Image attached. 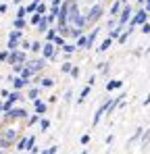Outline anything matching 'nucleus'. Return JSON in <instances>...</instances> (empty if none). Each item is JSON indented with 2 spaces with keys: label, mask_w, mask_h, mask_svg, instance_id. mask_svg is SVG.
Returning <instances> with one entry per match:
<instances>
[{
  "label": "nucleus",
  "mask_w": 150,
  "mask_h": 154,
  "mask_svg": "<svg viewBox=\"0 0 150 154\" xmlns=\"http://www.w3.org/2000/svg\"><path fill=\"white\" fill-rule=\"evenodd\" d=\"M150 21V13L144 8V6H140L136 13H133V17H131V21H129V25L131 27H142L144 23H148Z\"/></svg>",
  "instance_id": "obj_1"
},
{
  "label": "nucleus",
  "mask_w": 150,
  "mask_h": 154,
  "mask_svg": "<svg viewBox=\"0 0 150 154\" xmlns=\"http://www.w3.org/2000/svg\"><path fill=\"white\" fill-rule=\"evenodd\" d=\"M2 117H4V121H21V119H29V117H27V110H25V108H17V106L11 108L8 112H4Z\"/></svg>",
  "instance_id": "obj_2"
},
{
  "label": "nucleus",
  "mask_w": 150,
  "mask_h": 154,
  "mask_svg": "<svg viewBox=\"0 0 150 154\" xmlns=\"http://www.w3.org/2000/svg\"><path fill=\"white\" fill-rule=\"evenodd\" d=\"M0 133H2V135H4V140H6L8 144H13V146H17V142L21 140V135H19V131H17L15 127H6V129H2Z\"/></svg>",
  "instance_id": "obj_3"
},
{
  "label": "nucleus",
  "mask_w": 150,
  "mask_h": 154,
  "mask_svg": "<svg viewBox=\"0 0 150 154\" xmlns=\"http://www.w3.org/2000/svg\"><path fill=\"white\" fill-rule=\"evenodd\" d=\"M131 17H133V8H131V4H123L121 15H119V27H125L129 21H131Z\"/></svg>",
  "instance_id": "obj_4"
},
{
  "label": "nucleus",
  "mask_w": 150,
  "mask_h": 154,
  "mask_svg": "<svg viewBox=\"0 0 150 154\" xmlns=\"http://www.w3.org/2000/svg\"><path fill=\"white\" fill-rule=\"evenodd\" d=\"M58 54V48L54 46V42H44V48H42V56L46 60H54Z\"/></svg>",
  "instance_id": "obj_5"
},
{
  "label": "nucleus",
  "mask_w": 150,
  "mask_h": 154,
  "mask_svg": "<svg viewBox=\"0 0 150 154\" xmlns=\"http://www.w3.org/2000/svg\"><path fill=\"white\" fill-rule=\"evenodd\" d=\"M27 63V52L25 50H15L8 56V65H25Z\"/></svg>",
  "instance_id": "obj_6"
},
{
  "label": "nucleus",
  "mask_w": 150,
  "mask_h": 154,
  "mask_svg": "<svg viewBox=\"0 0 150 154\" xmlns=\"http://www.w3.org/2000/svg\"><path fill=\"white\" fill-rule=\"evenodd\" d=\"M27 67L33 71V75L36 73H40L44 67H46V58L44 56H38V58H31V60H27Z\"/></svg>",
  "instance_id": "obj_7"
},
{
  "label": "nucleus",
  "mask_w": 150,
  "mask_h": 154,
  "mask_svg": "<svg viewBox=\"0 0 150 154\" xmlns=\"http://www.w3.org/2000/svg\"><path fill=\"white\" fill-rule=\"evenodd\" d=\"M102 4H94L90 11H88V25H92V23H96L100 17H102Z\"/></svg>",
  "instance_id": "obj_8"
},
{
  "label": "nucleus",
  "mask_w": 150,
  "mask_h": 154,
  "mask_svg": "<svg viewBox=\"0 0 150 154\" xmlns=\"http://www.w3.org/2000/svg\"><path fill=\"white\" fill-rule=\"evenodd\" d=\"M11 83H13V90H15V92H21L23 88H29L31 81H25L21 75H13L11 77Z\"/></svg>",
  "instance_id": "obj_9"
},
{
  "label": "nucleus",
  "mask_w": 150,
  "mask_h": 154,
  "mask_svg": "<svg viewBox=\"0 0 150 154\" xmlns=\"http://www.w3.org/2000/svg\"><path fill=\"white\" fill-rule=\"evenodd\" d=\"M108 104H111V98L108 100H104V102L98 106V110H96V115H94V121H92V125H98L100 123V119L106 115V110H108Z\"/></svg>",
  "instance_id": "obj_10"
},
{
  "label": "nucleus",
  "mask_w": 150,
  "mask_h": 154,
  "mask_svg": "<svg viewBox=\"0 0 150 154\" xmlns=\"http://www.w3.org/2000/svg\"><path fill=\"white\" fill-rule=\"evenodd\" d=\"M40 85H33V88H27V100H31V102H36L38 98H40Z\"/></svg>",
  "instance_id": "obj_11"
},
{
  "label": "nucleus",
  "mask_w": 150,
  "mask_h": 154,
  "mask_svg": "<svg viewBox=\"0 0 150 154\" xmlns=\"http://www.w3.org/2000/svg\"><path fill=\"white\" fill-rule=\"evenodd\" d=\"M46 110H48V102H44V100H40V98L33 102V112H38V115H44Z\"/></svg>",
  "instance_id": "obj_12"
},
{
  "label": "nucleus",
  "mask_w": 150,
  "mask_h": 154,
  "mask_svg": "<svg viewBox=\"0 0 150 154\" xmlns=\"http://www.w3.org/2000/svg\"><path fill=\"white\" fill-rule=\"evenodd\" d=\"M21 40H23V31H21V29H13V31L8 33V42L21 44Z\"/></svg>",
  "instance_id": "obj_13"
},
{
  "label": "nucleus",
  "mask_w": 150,
  "mask_h": 154,
  "mask_svg": "<svg viewBox=\"0 0 150 154\" xmlns=\"http://www.w3.org/2000/svg\"><path fill=\"white\" fill-rule=\"evenodd\" d=\"M36 83L44 90V88H52V85H54V79H52V77H38Z\"/></svg>",
  "instance_id": "obj_14"
},
{
  "label": "nucleus",
  "mask_w": 150,
  "mask_h": 154,
  "mask_svg": "<svg viewBox=\"0 0 150 154\" xmlns=\"http://www.w3.org/2000/svg\"><path fill=\"white\" fill-rule=\"evenodd\" d=\"M27 137H29V135H21V140H19V142H17V146H15L19 154L27 152Z\"/></svg>",
  "instance_id": "obj_15"
},
{
  "label": "nucleus",
  "mask_w": 150,
  "mask_h": 154,
  "mask_svg": "<svg viewBox=\"0 0 150 154\" xmlns=\"http://www.w3.org/2000/svg\"><path fill=\"white\" fill-rule=\"evenodd\" d=\"M119 88H123V81H121V79H111V81H106V90H108V92L119 90Z\"/></svg>",
  "instance_id": "obj_16"
},
{
  "label": "nucleus",
  "mask_w": 150,
  "mask_h": 154,
  "mask_svg": "<svg viewBox=\"0 0 150 154\" xmlns=\"http://www.w3.org/2000/svg\"><path fill=\"white\" fill-rule=\"evenodd\" d=\"M98 31H100V27H94V31L88 33V48H94V42L98 38Z\"/></svg>",
  "instance_id": "obj_17"
},
{
  "label": "nucleus",
  "mask_w": 150,
  "mask_h": 154,
  "mask_svg": "<svg viewBox=\"0 0 150 154\" xmlns=\"http://www.w3.org/2000/svg\"><path fill=\"white\" fill-rule=\"evenodd\" d=\"M123 31H125V27H119V25H117L115 29H111V31H108V38H111V40H119Z\"/></svg>",
  "instance_id": "obj_18"
},
{
  "label": "nucleus",
  "mask_w": 150,
  "mask_h": 154,
  "mask_svg": "<svg viewBox=\"0 0 150 154\" xmlns=\"http://www.w3.org/2000/svg\"><path fill=\"white\" fill-rule=\"evenodd\" d=\"M144 131H146L144 127H138L136 131H133V135L129 137V144H133V142H138V140H142V135H144Z\"/></svg>",
  "instance_id": "obj_19"
},
{
  "label": "nucleus",
  "mask_w": 150,
  "mask_h": 154,
  "mask_svg": "<svg viewBox=\"0 0 150 154\" xmlns=\"http://www.w3.org/2000/svg\"><path fill=\"white\" fill-rule=\"evenodd\" d=\"M25 27H27V19H17V17L13 19V29H21L23 31Z\"/></svg>",
  "instance_id": "obj_20"
},
{
  "label": "nucleus",
  "mask_w": 150,
  "mask_h": 154,
  "mask_svg": "<svg viewBox=\"0 0 150 154\" xmlns=\"http://www.w3.org/2000/svg\"><path fill=\"white\" fill-rule=\"evenodd\" d=\"M73 63H69V60H65L63 65H61V73H65V75H71V71H73Z\"/></svg>",
  "instance_id": "obj_21"
},
{
  "label": "nucleus",
  "mask_w": 150,
  "mask_h": 154,
  "mask_svg": "<svg viewBox=\"0 0 150 154\" xmlns=\"http://www.w3.org/2000/svg\"><path fill=\"white\" fill-rule=\"evenodd\" d=\"M90 92H92V88H90V85H86V88H83V90L79 92V98H77V104H81V102H83V100H86V98L90 96Z\"/></svg>",
  "instance_id": "obj_22"
},
{
  "label": "nucleus",
  "mask_w": 150,
  "mask_h": 154,
  "mask_svg": "<svg viewBox=\"0 0 150 154\" xmlns=\"http://www.w3.org/2000/svg\"><path fill=\"white\" fill-rule=\"evenodd\" d=\"M75 46H77V50H81V48H88V35H86V33H83V35H79Z\"/></svg>",
  "instance_id": "obj_23"
},
{
  "label": "nucleus",
  "mask_w": 150,
  "mask_h": 154,
  "mask_svg": "<svg viewBox=\"0 0 150 154\" xmlns=\"http://www.w3.org/2000/svg\"><path fill=\"white\" fill-rule=\"evenodd\" d=\"M42 121V115H38V112H33V115H29V119H27V127H31V125H36V123H40Z\"/></svg>",
  "instance_id": "obj_24"
},
{
  "label": "nucleus",
  "mask_w": 150,
  "mask_h": 154,
  "mask_svg": "<svg viewBox=\"0 0 150 154\" xmlns=\"http://www.w3.org/2000/svg\"><path fill=\"white\" fill-rule=\"evenodd\" d=\"M113 42H115V40H111V38H106V40H104V42L100 44V46L96 48V50H98V52H106L108 48H111V44H113Z\"/></svg>",
  "instance_id": "obj_25"
},
{
  "label": "nucleus",
  "mask_w": 150,
  "mask_h": 154,
  "mask_svg": "<svg viewBox=\"0 0 150 154\" xmlns=\"http://www.w3.org/2000/svg\"><path fill=\"white\" fill-rule=\"evenodd\" d=\"M44 17H46V15H40V13H33V15H31V19H29V23H31V25H40V21H42V19H44Z\"/></svg>",
  "instance_id": "obj_26"
},
{
  "label": "nucleus",
  "mask_w": 150,
  "mask_h": 154,
  "mask_svg": "<svg viewBox=\"0 0 150 154\" xmlns=\"http://www.w3.org/2000/svg\"><path fill=\"white\" fill-rule=\"evenodd\" d=\"M58 35V31H56V27H50L48 31H46V42H54V38Z\"/></svg>",
  "instance_id": "obj_27"
},
{
  "label": "nucleus",
  "mask_w": 150,
  "mask_h": 154,
  "mask_svg": "<svg viewBox=\"0 0 150 154\" xmlns=\"http://www.w3.org/2000/svg\"><path fill=\"white\" fill-rule=\"evenodd\" d=\"M67 44V40H65V35H56L54 38V46L58 48V50H63V46Z\"/></svg>",
  "instance_id": "obj_28"
},
{
  "label": "nucleus",
  "mask_w": 150,
  "mask_h": 154,
  "mask_svg": "<svg viewBox=\"0 0 150 154\" xmlns=\"http://www.w3.org/2000/svg\"><path fill=\"white\" fill-rule=\"evenodd\" d=\"M48 29H50V23H48V19L44 17V19L40 21V25H38V31H40V33H44V31H48Z\"/></svg>",
  "instance_id": "obj_29"
},
{
  "label": "nucleus",
  "mask_w": 150,
  "mask_h": 154,
  "mask_svg": "<svg viewBox=\"0 0 150 154\" xmlns=\"http://www.w3.org/2000/svg\"><path fill=\"white\" fill-rule=\"evenodd\" d=\"M27 15H29V13H27V6L21 4V6L17 8V19H27Z\"/></svg>",
  "instance_id": "obj_30"
},
{
  "label": "nucleus",
  "mask_w": 150,
  "mask_h": 154,
  "mask_svg": "<svg viewBox=\"0 0 150 154\" xmlns=\"http://www.w3.org/2000/svg\"><path fill=\"white\" fill-rule=\"evenodd\" d=\"M75 50H77V46H75V44H65V46H63V52H65L67 56H71Z\"/></svg>",
  "instance_id": "obj_31"
},
{
  "label": "nucleus",
  "mask_w": 150,
  "mask_h": 154,
  "mask_svg": "<svg viewBox=\"0 0 150 154\" xmlns=\"http://www.w3.org/2000/svg\"><path fill=\"white\" fill-rule=\"evenodd\" d=\"M42 48H44L42 42H31V50L29 52H42Z\"/></svg>",
  "instance_id": "obj_32"
},
{
  "label": "nucleus",
  "mask_w": 150,
  "mask_h": 154,
  "mask_svg": "<svg viewBox=\"0 0 150 154\" xmlns=\"http://www.w3.org/2000/svg\"><path fill=\"white\" fill-rule=\"evenodd\" d=\"M33 148H36V135H29L27 137V152L33 150Z\"/></svg>",
  "instance_id": "obj_33"
},
{
  "label": "nucleus",
  "mask_w": 150,
  "mask_h": 154,
  "mask_svg": "<svg viewBox=\"0 0 150 154\" xmlns=\"http://www.w3.org/2000/svg\"><path fill=\"white\" fill-rule=\"evenodd\" d=\"M48 11H50V8L46 6V2H40V4H38V13H40V15H46Z\"/></svg>",
  "instance_id": "obj_34"
},
{
  "label": "nucleus",
  "mask_w": 150,
  "mask_h": 154,
  "mask_svg": "<svg viewBox=\"0 0 150 154\" xmlns=\"http://www.w3.org/2000/svg\"><path fill=\"white\" fill-rule=\"evenodd\" d=\"M8 56H11L8 50H0V63H8Z\"/></svg>",
  "instance_id": "obj_35"
},
{
  "label": "nucleus",
  "mask_w": 150,
  "mask_h": 154,
  "mask_svg": "<svg viewBox=\"0 0 150 154\" xmlns=\"http://www.w3.org/2000/svg\"><path fill=\"white\" fill-rule=\"evenodd\" d=\"M79 35H83V29H77V27H71V38H79Z\"/></svg>",
  "instance_id": "obj_36"
},
{
  "label": "nucleus",
  "mask_w": 150,
  "mask_h": 154,
  "mask_svg": "<svg viewBox=\"0 0 150 154\" xmlns=\"http://www.w3.org/2000/svg\"><path fill=\"white\" fill-rule=\"evenodd\" d=\"M19 46H21V50H31V42H29V40H21V44H19Z\"/></svg>",
  "instance_id": "obj_37"
},
{
  "label": "nucleus",
  "mask_w": 150,
  "mask_h": 154,
  "mask_svg": "<svg viewBox=\"0 0 150 154\" xmlns=\"http://www.w3.org/2000/svg\"><path fill=\"white\" fill-rule=\"evenodd\" d=\"M27 13H29V15L38 13V4H36V2H29V4H27Z\"/></svg>",
  "instance_id": "obj_38"
},
{
  "label": "nucleus",
  "mask_w": 150,
  "mask_h": 154,
  "mask_svg": "<svg viewBox=\"0 0 150 154\" xmlns=\"http://www.w3.org/2000/svg\"><path fill=\"white\" fill-rule=\"evenodd\" d=\"M40 129H42V131L50 129V121H48V119H44V117H42V121H40Z\"/></svg>",
  "instance_id": "obj_39"
},
{
  "label": "nucleus",
  "mask_w": 150,
  "mask_h": 154,
  "mask_svg": "<svg viewBox=\"0 0 150 154\" xmlns=\"http://www.w3.org/2000/svg\"><path fill=\"white\" fill-rule=\"evenodd\" d=\"M25 65H27V63H25ZM25 65H13V73H15V75H21V71L25 69Z\"/></svg>",
  "instance_id": "obj_40"
},
{
  "label": "nucleus",
  "mask_w": 150,
  "mask_h": 154,
  "mask_svg": "<svg viewBox=\"0 0 150 154\" xmlns=\"http://www.w3.org/2000/svg\"><path fill=\"white\" fill-rule=\"evenodd\" d=\"M56 150H58V146H50V148H44L40 154H56Z\"/></svg>",
  "instance_id": "obj_41"
},
{
  "label": "nucleus",
  "mask_w": 150,
  "mask_h": 154,
  "mask_svg": "<svg viewBox=\"0 0 150 154\" xmlns=\"http://www.w3.org/2000/svg\"><path fill=\"white\" fill-rule=\"evenodd\" d=\"M79 144H81V146H88V144H90V133L81 135V137H79Z\"/></svg>",
  "instance_id": "obj_42"
},
{
  "label": "nucleus",
  "mask_w": 150,
  "mask_h": 154,
  "mask_svg": "<svg viewBox=\"0 0 150 154\" xmlns=\"http://www.w3.org/2000/svg\"><path fill=\"white\" fill-rule=\"evenodd\" d=\"M140 31H142L144 35H150V21H148V23H144V25L140 27Z\"/></svg>",
  "instance_id": "obj_43"
},
{
  "label": "nucleus",
  "mask_w": 150,
  "mask_h": 154,
  "mask_svg": "<svg viewBox=\"0 0 150 154\" xmlns=\"http://www.w3.org/2000/svg\"><path fill=\"white\" fill-rule=\"evenodd\" d=\"M148 142H150V131H144V135H142V148H144Z\"/></svg>",
  "instance_id": "obj_44"
},
{
  "label": "nucleus",
  "mask_w": 150,
  "mask_h": 154,
  "mask_svg": "<svg viewBox=\"0 0 150 154\" xmlns=\"http://www.w3.org/2000/svg\"><path fill=\"white\" fill-rule=\"evenodd\" d=\"M71 98H73V92H71V90H67V92H65V98H63V100H65V102H71Z\"/></svg>",
  "instance_id": "obj_45"
},
{
  "label": "nucleus",
  "mask_w": 150,
  "mask_h": 154,
  "mask_svg": "<svg viewBox=\"0 0 150 154\" xmlns=\"http://www.w3.org/2000/svg\"><path fill=\"white\" fill-rule=\"evenodd\" d=\"M79 73H81V71H79V67L75 65V67H73V71H71V77H73V79H77V77H79Z\"/></svg>",
  "instance_id": "obj_46"
},
{
  "label": "nucleus",
  "mask_w": 150,
  "mask_h": 154,
  "mask_svg": "<svg viewBox=\"0 0 150 154\" xmlns=\"http://www.w3.org/2000/svg\"><path fill=\"white\" fill-rule=\"evenodd\" d=\"M94 83H96V75H90V77H88V85H90V88H92V85H94Z\"/></svg>",
  "instance_id": "obj_47"
},
{
  "label": "nucleus",
  "mask_w": 150,
  "mask_h": 154,
  "mask_svg": "<svg viewBox=\"0 0 150 154\" xmlns=\"http://www.w3.org/2000/svg\"><path fill=\"white\" fill-rule=\"evenodd\" d=\"M0 96H2V98H4V100H6V98H8V96H11V92H8V90H0Z\"/></svg>",
  "instance_id": "obj_48"
},
{
  "label": "nucleus",
  "mask_w": 150,
  "mask_h": 154,
  "mask_svg": "<svg viewBox=\"0 0 150 154\" xmlns=\"http://www.w3.org/2000/svg\"><path fill=\"white\" fill-rule=\"evenodd\" d=\"M104 142H106V144H108V146H111V144H113V142H115V135H106V140H104Z\"/></svg>",
  "instance_id": "obj_49"
},
{
  "label": "nucleus",
  "mask_w": 150,
  "mask_h": 154,
  "mask_svg": "<svg viewBox=\"0 0 150 154\" xmlns=\"http://www.w3.org/2000/svg\"><path fill=\"white\" fill-rule=\"evenodd\" d=\"M6 11H8V6H6V4H0V15H2V13H6Z\"/></svg>",
  "instance_id": "obj_50"
},
{
  "label": "nucleus",
  "mask_w": 150,
  "mask_h": 154,
  "mask_svg": "<svg viewBox=\"0 0 150 154\" xmlns=\"http://www.w3.org/2000/svg\"><path fill=\"white\" fill-rule=\"evenodd\" d=\"M142 104H144V106H148V104H150V92H148V96L144 98V102H142Z\"/></svg>",
  "instance_id": "obj_51"
},
{
  "label": "nucleus",
  "mask_w": 150,
  "mask_h": 154,
  "mask_svg": "<svg viewBox=\"0 0 150 154\" xmlns=\"http://www.w3.org/2000/svg\"><path fill=\"white\" fill-rule=\"evenodd\" d=\"M56 98H58V96H50V98H48V104H54V102H56Z\"/></svg>",
  "instance_id": "obj_52"
},
{
  "label": "nucleus",
  "mask_w": 150,
  "mask_h": 154,
  "mask_svg": "<svg viewBox=\"0 0 150 154\" xmlns=\"http://www.w3.org/2000/svg\"><path fill=\"white\" fill-rule=\"evenodd\" d=\"M144 8H146V11L150 13V0H146V4H144Z\"/></svg>",
  "instance_id": "obj_53"
},
{
  "label": "nucleus",
  "mask_w": 150,
  "mask_h": 154,
  "mask_svg": "<svg viewBox=\"0 0 150 154\" xmlns=\"http://www.w3.org/2000/svg\"><path fill=\"white\" fill-rule=\"evenodd\" d=\"M13 2H15V4H19V6H21V2H23V0H13Z\"/></svg>",
  "instance_id": "obj_54"
},
{
  "label": "nucleus",
  "mask_w": 150,
  "mask_h": 154,
  "mask_svg": "<svg viewBox=\"0 0 150 154\" xmlns=\"http://www.w3.org/2000/svg\"><path fill=\"white\" fill-rule=\"evenodd\" d=\"M31 2H36V4H40V2H42V0H31Z\"/></svg>",
  "instance_id": "obj_55"
},
{
  "label": "nucleus",
  "mask_w": 150,
  "mask_h": 154,
  "mask_svg": "<svg viewBox=\"0 0 150 154\" xmlns=\"http://www.w3.org/2000/svg\"><path fill=\"white\" fill-rule=\"evenodd\" d=\"M79 154H88V150H83V152H79Z\"/></svg>",
  "instance_id": "obj_56"
},
{
  "label": "nucleus",
  "mask_w": 150,
  "mask_h": 154,
  "mask_svg": "<svg viewBox=\"0 0 150 154\" xmlns=\"http://www.w3.org/2000/svg\"><path fill=\"white\" fill-rule=\"evenodd\" d=\"M0 154H4V150H0Z\"/></svg>",
  "instance_id": "obj_57"
},
{
  "label": "nucleus",
  "mask_w": 150,
  "mask_h": 154,
  "mask_svg": "<svg viewBox=\"0 0 150 154\" xmlns=\"http://www.w3.org/2000/svg\"><path fill=\"white\" fill-rule=\"evenodd\" d=\"M0 115H2V110H0Z\"/></svg>",
  "instance_id": "obj_58"
},
{
  "label": "nucleus",
  "mask_w": 150,
  "mask_h": 154,
  "mask_svg": "<svg viewBox=\"0 0 150 154\" xmlns=\"http://www.w3.org/2000/svg\"><path fill=\"white\" fill-rule=\"evenodd\" d=\"M50 2H52V0H50Z\"/></svg>",
  "instance_id": "obj_59"
}]
</instances>
